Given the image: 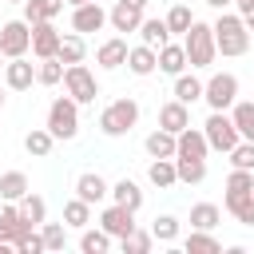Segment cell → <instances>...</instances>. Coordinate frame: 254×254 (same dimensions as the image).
I'll use <instances>...</instances> for the list:
<instances>
[{"instance_id": "35", "label": "cell", "mask_w": 254, "mask_h": 254, "mask_svg": "<svg viewBox=\"0 0 254 254\" xmlns=\"http://www.w3.org/2000/svg\"><path fill=\"white\" fill-rule=\"evenodd\" d=\"M139 40H143V44H151V48H163V44L171 40V28H167V20H159V16L143 20V24H139Z\"/></svg>"}, {"instance_id": "20", "label": "cell", "mask_w": 254, "mask_h": 254, "mask_svg": "<svg viewBox=\"0 0 254 254\" xmlns=\"http://www.w3.org/2000/svg\"><path fill=\"white\" fill-rule=\"evenodd\" d=\"M202 91H206V79H198L194 71H179V75H175V99H183L187 107L198 103Z\"/></svg>"}, {"instance_id": "5", "label": "cell", "mask_w": 254, "mask_h": 254, "mask_svg": "<svg viewBox=\"0 0 254 254\" xmlns=\"http://www.w3.org/2000/svg\"><path fill=\"white\" fill-rule=\"evenodd\" d=\"M64 91L83 107V103H95L99 99V79L87 64H67L64 67Z\"/></svg>"}, {"instance_id": "39", "label": "cell", "mask_w": 254, "mask_h": 254, "mask_svg": "<svg viewBox=\"0 0 254 254\" xmlns=\"http://www.w3.org/2000/svg\"><path fill=\"white\" fill-rule=\"evenodd\" d=\"M12 250H20V254H44L48 246H44L40 226H24V230L16 234V242H12Z\"/></svg>"}, {"instance_id": "31", "label": "cell", "mask_w": 254, "mask_h": 254, "mask_svg": "<svg viewBox=\"0 0 254 254\" xmlns=\"http://www.w3.org/2000/svg\"><path fill=\"white\" fill-rule=\"evenodd\" d=\"M64 222H67L71 230L91 226V202H83L79 194H75V198H67V202H64Z\"/></svg>"}, {"instance_id": "54", "label": "cell", "mask_w": 254, "mask_h": 254, "mask_svg": "<svg viewBox=\"0 0 254 254\" xmlns=\"http://www.w3.org/2000/svg\"><path fill=\"white\" fill-rule=\"evenodd\" d=\"M99 4H107V0H99Z\"/></svg>"}, {"instance_id": "4", "label": "cell", "mask_w": 254, "mask_h": 254, "mask_svg": "<svg viewBox=\"0 0 254 254\" xmlns=\"http://www.w3.org/2000/svg\"><path fill=\"white\" fill-rule=\"evenodd\" d=\"M56 139H75L79 135V103L71 99V95H56L52 103H48V123H44Z\"/></svg>"}, {"instance_id": "37", "label": "cell", "mask_w": 254, "mask_h": 254, "mask_svg": "<svg viewBox=\"0 0 254 254\" xmlns=\"http://www.w3.org/2000/svg\"><path fill=\"white\" fill-rule=\"evenodd\" d=\"M64 60L60 56H52V60H40L36 64V83H44V87H56V83H64Z\"/></svg>"}, {"instance_id": "50", "label": "cell", "mask_w": 254, "mask_h": 254, "mask_svg": "<svg viewBox=\"0 0 254 254\" xmlns=\"http://www.w3.org/2000/svg\"><path fill=\"white\" fill-rule=\"evenodd\" d=\"M75 4H87V0H67V8H75Z\"/></svg>"}, {"instance_id": "32", "label": "cell", "mask_w": 254, "mask_h": 254, "mask_svg": "<svg viewBox=\"0 0 254 254\" xmlns=\"http://www.w3.org/2000/svg\"><path fill=\"white\" fill-rule=\"evenodd\" d=\"M222 222V210L214 202H194L190 206V230H214Z\"/></svg>"}, {"instance_id": "22", "label": "cell", "mask_w": 254, "mask_h": 254, "mask_svg": "<svg viewBox=\"0 0 254 254\" xmlns=\"http://www.w3.org/2000/svg\"><path fill=\"white\" fill-rule=\"evenodd\" d=\"M28 190L32 187H28V175L24 171H4L0 175V202H20Z\"/></svg>"}, {"instance_id": "1", "label": "cell", "mask_w": 254, "mask_h": 254, "mask_svg": "<svg viewBox=\"0 0 254 254\" xmlns=\"http://www.w3.org/2000/svg\"><path fill=\"white\" fill-rule=\"evenodd\" d=\"M214 44H218V56L234 60V56H246L250 52V28L238 12H218L214 20Z\"/></svg>"}, {"instance_id": "21", "label": "cell", "mask_w": 254, "mask_h": 254, "mask_svg": "<svg viewBox=\"0 0 254 254\" xmlns=\"http://www.w3.org/2000/svg\"><path fill=\"white\" fill-rule=\"evenodd\" d=\"M56 143H60V139H56V135H52L48 127H32V131L24 135V151H28L32 159H48Z\"/></svg>"}, {"instance_id": "11", "label": "cell", "mask_w": 254, "mask_h": 254, "mask_svg": "<svg viewBox=\"0 0 254 254\" xmlns=\"http://www.w3.org/2000/svg\"><path fill=\"white\" fill-rule=\"evenodd\" d=\"M107 24V12H103V4L99 0H87V4H75L71 8V32H99Z\"/></svg>"}, {"instance_id": "19", "label": "cell", "mask_w": 254, "mask_h": 254, "mask_svg": "<svg viewBox=\"0 0 254 254\" xmlns=\"http://www.w3.org/2000/svg\"><path fill=\"white\" fill-rule=\"evenodd\" d=\"M143 147H147V155H151V159H175V151H179V135H171V131L155 127V131L143 139Z\"/></svg>"}, {"instance_id": "49", "label": "cell", "mask_w": 254, "mask_h": 254, "mask_svg": "<svg viewBox=\"0 0 254 254\" xmlns=\"http://www.w3.org/2000/svg\"><path fill=\"white\" fill-rule=\"evenodd\" d=\"M4 64H8V56H4V52H0V75H4Z\"/></svg>"}, {"instance_id": "17", "label": "cell", "mask_w": 254, "mask_h": 254, "mask_svg": "<svg viewBox=\"0 0 254 254\" xmlns=\"http://www.w3.org/2000/svg\"><path fill=\"white\" fill-rule=\"evenodd\" d=\"M159 127L171 131V135L187 131V127H190V107H187L183 99H167V103L159 107Z\"/></svg>"}, {"instance_id": "38", "label": "cell", "mask_w": 254, "mask_h": 254, "mask_svg": "<svg viewBox=\"0 0 254 254\" xmlns=\"http://www.w3.org/2000/svg\"><path fill=\"white\" fill-rule=\"evenodd\" d=\"M175 171H179V183L198 187L206 179V159H175Z\"/></svg>"}, {"instance_id": "46", "label": "cell", "mask_w": 254, "mask_h": 254, "mask_svg": "<svg viewBox=\"0 0 254 254\" xmlns=\"http://www.w3.org/2000/svg\"><path fill=\"white\" fill-rule=\"evenodd\" d=\"M234 12L246 20V28L254 32V0H234Z\"/></svg>"}, {"instance_id": "40", "label": "cell", "mask_w": 254, "mask_h": 254, "mask_svg": "<svg viewBox=\"0 0 254 254\" xmlns=\"http://www.w3.org/2000/svg\"><path fill=\"white\" fill-rule=\"evenodd\" d=\"M151 246H155V234H151V230H139V226H135L127 238H119V250H123V254H147Z\"/></svg>"}, {"instance_id": "18", "label": "cell", "mask_w": 254, "mask_h": 254, "mask_svg": "<svg viewBox=\"0 0 254 254\" xmlns=\"http://www.w3.org/2000/svg\"><path fill=\"white\" fill-rule=\"evenodd\" d=\"M206 155H210V143H206V131H202V127L179 131V151H175V159H206Z\"/></svg>"}, {"instance_id": "2", "label": "cell", "mask_w": 254, "mask_h": 254, "mask_svg": "<svg viewBox=\"0 0 254 254\" xmlns=\"http://www.w3.org/2000/svg\"><path fill=\"white\" fill-rule=\"evenodd\" d=\"M183 48H187V64L190 67H210L218 60V44H214V24H202L194 20L183 36Z\"/></svg>"}, {"instance_id": "42", "label": "cell", "mask_w": 254, "mask_h": 254, "mask_svg": "<svg viewBox=\"0 0 254 254\" xmlns=\"http://www.w3.org/2000/svg\"><path fill=\"white\" fill-rule=\"evenodd\" d=\"M67 222H40V234H44V246L48 250H64L67 246Z\"/></svg>"}, {"instance_id": "36", "label": "cell", "mask_w": 254, "mask_h": 254, "mask_svg": "<svg viewBox=\"0 0 254 254\" xmlns=\"http://www.w3.org/2000/svg\"><path fill=\"white\" fill-rule=\"evenodd\" d=\"M64 64H83V56H87V44H83V36L79 32H67L64 40H60V52H56Z\"/></svg>"}, {"instance_id": "45", "label": "cell", "mask_w": 254, "mask_h": 254, "mask_svg": "<svg viewBox=\"0 0 254 254\" xmlns=\"http://www.w3.org/2000/svg\"><path fill=\"white\" fill-rule=\"evenodd\" d=\"M230 167H242V171H254V143L242 139L234 151H230Z\"/></svg>"}, {"instance_id": "33", "label": "cell", "mask_w": 254, "mask_h": 254, "mask_svg": "<svg viewBox=\"0 0 254 254\" xmlns=\"http://www.w3.org/2000/svg\"><path fill=\"white\" fill-rule=\"evenodd\" d=\"M187 254H222V242L210 234V230H190L187 242H183Z\"/></svg>"}, {"instance_id": "44", "label": "cell", "mask_w": 254, "mask_h": 254, "mask_svg": "<svg viewBox=\"0 0 254 254\" xmlns=\"http://www.w3.org/2000/svg\"><path fill=\"white\" fill-rule=\"evenodd\" d=\"M226 190H234V194H246V190H254V171H242V167H234V171H230V179H226Z\"/></svg>"}, {"instance_id": "16", "label": "cell", "mask_w": 254, "mask_h": 254, "mask_svg": "<svg viewBox=\"0 0 254 254\" xmlns=\"http://www.w3.org/2000/svg\"><path fill=\"white\" fill-rule=\"evenodd\" d=\"M127 71L139 75V79L155 75V71H159V48H151V44H135V48L127 52Z\"/></svg>"}, {"instance_id": "23", "label": "cell", "mask_w": 254, "mask_h": 254, "mask_svg": "<svg viewBox=\"0 0 254 254\" xmlns=\"http://www.w3.org/2000/svg\"><path fill=\"white\" fill-rule=\"evenodd\" d=\"M222 206L242 222V226H254V190H246V194H234V190H226V198H222Z\"/></svg>"}, {"instance_id": "6", "label": "cell", "mask_w": 254, "mask_h": 254, "mask_svg": "<svg viewBox=\"0 0 254 254\" xmlns=\"http://www.w3.org/2000/svg\"><path fill=\"white\" fill-rule=\"evenodd\" d=\"M202 131H206L210 151H222V155H230V151L242 143V135H238V127H234L230 111H210V115H206V123H202Z\"/></svg>"}, {"instance_id": "48", "label": "cell", "mask_w": 254, "mask_h": 254, "mask_svg": "<svg viewBox=\"0 0 254 254\" xmlns=\"http://www.w3.org/2000/svg\"><path fill=\"white\" fill-rule=\"evenodd\" d=\"M127 4H135V8H143V12H147V4H151V0H127Z\"/></svg>"}, {"instance_id": "27", "label": "cell", "mask_w": 254, "mask_h": 254, "mask_svg": "<svg viewBox=\"0 0 254 254\" xmlns=\"http://www.w3.org/2000/svg\"><path fill=\"white\" fill-rule=\"evenodd\" d=\"M24 226H28V222L20 218V206H16V202H4V206H0V242H8V246H12V242H16V234H20Z\"/></svg>"}, {"instance_id": "25", "label": "cell", "mask_w": 254, "mask_h": 254, "mask_svg": "<svg viewBox=\"0 0 254 254\" xmlns=\"http://www.w3.org/2000/svg\"><path fill=\"white\" fill-rule=\"evenodd\" d=\"M147 183H151V187H159V190L175 187V183H179L175 159H151V167H147Z\"/></svg>"}, {"instance_id": "3", "label": "cell", "mask_w": 254, "mask_h": 254, "mask_svg": "<svg viewBox=\"0 0 254 254\" xmlns=\"http://www.w3.org/2000/svg\"><path fill=\"white\" fill-rule=\"evenodd\" d=\"M135 123H139V103H135L131 95L111 99V103L99 111V131H103L107 139H123V135H127Z\"/></svg>"}, {"instance_id": "28", "label": "cell", "mask_w": 254, "mask_h": 254, "mask_svg": "<svg viewBox=\"0 0 254 254\" xmlns=\"http://www.w3.org/2000/svg\"><path fill=\"white\" fill-rule=\"evenodd\" d=\"M111 202H123V206L139 210L143 206V187L135 179H119V183H111Z\"/></svg>"}, {"instance_id": "47", "label": "cell", "mask_w": 254, "mask_h": 254, "mask_svg": "<svg viewBox=\"0 0 254 254\" xmlns=\"http://www.w3.org/2000/svg\"><path fill=\"white\" fill-rule=\"evenodd\" d=\"M202 4H210V8H214V12H226V8H230V4H234V0H202Z\"/></svg>"}, {"instance_id": "41", "label": "cell", "mask_w": 254, "mask_h": 254, "mask_svg": "<svg viewBox=\"0 0 254 254\" xmlns=\"http://www.w3.org/2000/svg\"><path fill=\"white\" fill-rule=\"evenodd\" d=\"M163 20H167L171 36H187V28L194 24V16H190V8H187V4H171V12H167Z\"/></svg>"}, {"instance_id": "13", "label": "cell", "mask_w": 254, "mask_h": 254, "mask_svg": "<svg viewBox=\"0 0 254 254\" xmlns=\"http://www.w3.org/2000/svg\"><path fill=\"white\" fill-rule=\"evenodd\" d=\"M75 194L83 198V202H103V198H111V183L99 175V171H83V175H75Z\"/></svg>"}, {"instance_id": "7", "label": "cell", "mask_w": 254, "mask_h": 254, "mask_svg": "<svg viewBox=\"0 0 254 254\" xmlns=\"http://www.w3.org/2000/svg\"><path fill=\"white\" fill-rule=\"evenodd\" d=\"M202 99H206L210 111H230L234 99H238V75H234V71H214V75L206 79Z\"/></svg>"}, {"instance_id": "53", "label": "cell", "mask_w": 254, "mask_h": 254, "mask_svg": "<svg viewBox=\"0 0 254 254\" xmlns=\"http://www.w3.org/2000/svg\"><path fill=\"white\" fill-rule=\"evenodd\" d=\"M4 4H24V0H4Z\"/></svg>"}, {"instance_id": "14", "label": "cell", "mask_w": 254, "mask_h": 254, "mask_svg": "<svg viewBox=\"0 0 254 254\" xmlns=\"http://www.w3.org/2000/svg\"><path fill=\"white\" fill-rule=\"evenodd\" d=\"M147 16H143V8H135V4H127V0H111V12H107V24L115 28V32H139V24H143Z\"/></svg>"}, {"instance_id": "12", "label": "cell", "mask_w": 254, "mask_h": 254, "mask_svg": "<svg viewBox=\"0 0 254 254\" xmlns=\"http://www.w3.org/2000/svg\"><path fill=\"white\" fill-rule=\"evenodd\" d=\"M36 83V64H28V56H16L4 64V87L8 91H28Z\"/></svg>"}, {"instance_id": "51", "label": "cell", "mask_w": 254, "mask_h": 254, "mask_svg": "<svg viewBox=\"0 0 254 254\" xmlns=\"http://www.w3.org/2000/svg\"><path fill=\"white\" fill-rule=\"evenodd\" d=\"M0 111H4V83H0Z\"/></svg>"}, {"instance_id": "9", "label": "cell", "mask_w": 254, "mask_h": 254, "mask_svg": "<svg viewBox=\"0 0 254 254\" xmlns=\"http://www.w3.org/2000/svg\"><path fill=\"white\" fill-rule=\"evenodd\" d=\"M99 226L119 242V238H127V234L135 230V210H131V206H123V202H111V206H103V210H99Z\"/></svg>"}, {"instance_id": "24", "label": "cell", "mask_w": 254, "mask_h": 254, "mask_svg": "<svg viewBox=\"0 0 254 254\" xmlns=\"http://www.w3.org/2000/svg\"><path fill=\"white\" fill-rule=\"evenodd\" d=\"M159 71H167V75H179V71H187V48L167 40V44L159 48Z\"/></svg>"}, {"instance_id": "34", "label": "cell", "mask_w": 254, "mask_h": 254, "mask_svg": "<svg viewBox=\"0 0 254 254\" xmlns=\"http://www.w3.org/2000/svg\"><path fill=\"white\" fill-rule=\"evenodd\" d=\"M230 119H234L238 135L254 143V103H250V99H234V107H230Z\"/></svg>"}, {"instance_id": "52", "label": "cell", "mask_w": 254, "mask_h": 254, "mask_svg": "<svg viewBox=\"0 0 254 254\" xmlns=\"http://www.w3.org/2000/svg\"><path fill=\"white\" fill-rule=\"evenodd\" d=\"M4 250H8V242H0V254H4Z\"/></svg>"}, {"instance_id": "10", "label": "cell", "mask_w": 254, "mask_h": 254, "mask_svg": "<svg viewBox=\"0 0 254 254\" xmlns=\"http://www.w3.org/2000/svg\"><path fill=\"white\" fill-rule=\"evenodd\" d=\"M60 40H64V32H56L52 20L32 24V56H36V60H52V56L60 52Z\"/></svg>"}, {"instance_id": "26", "label": "cell", "mask_w": 254, "mask_h": 254, "mask_svg": "<svg viewBox=\"0 0 254 254\" xmlns=\"http://www.w3.org/2000/svg\"><path fill=\"white\" fill-rule=\"evenodd\" d=\"M67 0H24V20L28 24H40V20H56L64 12Z\"/></svg>"}, {"instance_id": "43", "label": "cell", "mask_w": 254, "mask_h": 254, "mask_svg": "<svg viewBox=\"0 0 254 254\" xmlns=\"http://www.w3.org/2000/svg\"><path fill=\"white\" fill-rule=\"evenodd\" d=\"M151 234H155V242H167V246H171V242L179 238V218H175V214H159V218L151 222Z\"/></svg>"}, {"instance_id": "29", "label": "cell", "mask_w": 254, "mask_h": 254, "mask_svg": "<svg viewBox=\"0 0 254 254\" xmlns=\"http://www.w3.org/2000/svg\"><path fill=\"white\" fill-rule=\"evenodd\" d=\"M111 242H115V238H111L103 226H95V230L83 226V230H79V250H83V254H107Z\"/></svg>"}, {"instance_id": "15", "label": "cell", "mask_w": 254, "mask_h": 254, "mask_svg": "<svg viewBox=\"0 0 254 254\" xmlns=\"http://www.w3.org/2000/svg\"><path fill=\"white\" fill-rule=\"evenodd\" d=\"M127 40L123 36H111V40H103L99 48H95V64L103 67V71H115V67H127Z\"/></svg>"}, {"instance_id": "30", "label": "cell", "mask_w": 254, "mask_h": 254, "mask_svg": "<svg viewBox=\"0 0 254 254\" xmlns=\"http://www.w3.org/2000/svg\"><path fill=\"white\" fill-rule=\"evenodd\" d=\"M16 206H20V218H24L28 226H40V222H48V202H44L40 194H32V190H28V194H24Z\"/></svg>"}, {"instance_id": "8", "label": "cell", "mask_w": 254, "mask_h": 254, "mask_svg": "<svg viewBox=\"0 0 254 254\" xmlns=\"http://www.w3.org/2000/svg\"><path fill=\"white\" fill-rule=\"evenodd\" d=\"M0 52L8 56V60H16V56H28L32 52V24L20 16V20H8V24H0Z\"/></svg>"}]
</instances>
